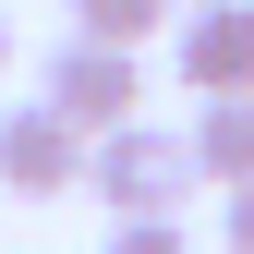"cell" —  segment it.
I'll return each instance as SVG.
<instances>
[{"label": "cell", "mask_w": 254, "mask_h": 254, "mask_svg": "<svg viewBox=\"0 0 254 254\" xmlns=\"http://www.w3.org/2000/svg\"><path fill=\"white\" fill-rule=\"evenodd\" d=\"M194 133H170V121H121V133H97V157H85V194H97L109 218H170L194 206Z\"/></svg>", "instance_id": "obj_1"}, {"label": "cell", "mask_w": 254, "mask_h": 254, "mask_svg": "<svg viewBox=\"0 0 254 254\" xmlns=\"http://www.w3.org/2000/svg\"><path fill=\"white\" fill-rule=\"evenodd\" d=\"M85 157H97V133L85 121H61L49 97L37 109H0V194H85Z\"/></svg>", "instance_id": "obj_2"}, {"label": "cell", "mask_w": 254, "mask_h": 254, "mask_svg": "<svg viewBox=\"0 0 254 254\" xmlns=\"http://www.w3.org/2000/svg\"><path fill=\"white\" fill-rule=\"evenodd\" d=\"M37 97L61 109V121H85V133H121V121L145 109V73H133V49H109V37H73L49 61V85Z\"/></svg>", "instance_id": "obj_3"}, {"label": "cell", "mask_w": 254, "mask_h": 254, "mask_svg": "<svg viewBox=\"0 0 254 254\" xmlns=\"http://www.w3.org/2000/svg\"><path fill=\"white\" fill-rule=\"evenodd\" d=\"M182 85L194 97H254V0H194L182 12Z\"/></svg>", "instance_id": "obj_4"}, {"label": "cell", "mask_w": 254, "mask_h": 254, "mask_svg": "<svg viewBox=\"0 0 254 254\" xmlns=\"http://www.w3.org/2000/svg\"><path fill=\"white\" fill-rule=\"evenodd\" d=\"M194 170L230 194V182H254V97H206V121H194Z\"/></svg>", "instance_id": "obj_5"}, {"label": "cell", "mask_w": 254, "mask_h": 254, "mask_svg": "<svg viewBox=\"0 0 254 254\" xmlns=\"http://www.w3.org/2000/svg\"><path fill=\"white\" fill-rule=\"evenodd\" d=\"M170 12H194V0H73V37H109V49H133V37H157Z\"/></svg>", "instance_id": "obj_6"}, {"label": "cell", "mask_w": 254, "mask_h": 254, "mask_svg": "<svg viewBox=\"0 0 254 254\" xmlns=\"http://www.w3.org/2000/svg\"><path fill=\"white\" fill-rule=\"evenodd\" d=\"M97 254H194V242H182V218H109Z\"/></svg>", "instance_id": "obj_7"}, {"label": "cell", "mask_w": 254, "mask_h": 254, "mask_svg": "<svg viewBox=\"0 0 254 254\" xmlns=\"http://www.w3.org/2000/svg\"><path fill=\"white\" fill-rule=\"evenodd\" d=\"M218 230H230V254H254V182H230V206H218Z\"/></svg>", "instance_id": "obj_8"}, {"label": "cell", "mask_w": 254, "mask_h": 254, "mask_svg": "<svg viewBox=\"0 0 254 254\" xmlns=\"http://www.w3.org/2000/svg\"><path fill=\"white\" fill-rule=\"evenodd\" d=\"M0 61H12V24H0Z\"/></svg>", "instance_id": "obj_9"}]
</instances>
